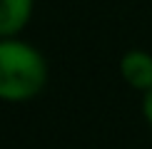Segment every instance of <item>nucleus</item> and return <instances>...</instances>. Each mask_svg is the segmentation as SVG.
<instances>
[{"label": "nucleus", "instance_id": "4", "mask_svg": "<svg viewBox=\"0 0 152 149\" xmlns=\"http://www.w3.org/2000/svg\"><path fill=\"white\" fill-rule=\"evenodd\" d=\"M142 114H145V119H147L150 127H152V87L145 92V99H142Z\"/></svg>", "mask_w": 152, "mask_h": 149}, {"label": "nucleus", "instance_id": "1", "mask_svg": "<svg viewBox=\"0 0 152 149\" xmlns=\"http://www.w3.org/2000/svg\"><path fill=\"white\" fill-rule=\"evenodd\" d=\"M48 82V62L30 42L0 37V99L10 104L37 97Z\"/></svg>", "mask_w": 152, "mask_h": 149}, {"label": "nucleus", "instance_id": "2", "mask_svg": "<svg viewBox=\"0 0 152 149\" xmlns=\"http://www.w3.org/2000/svg\"><path fill=\"white\" fill-rule=\"evenodd\" d=\"M120 74L132 90L147 92L152 87V55L145 50H130L120 60Z\"/></svg>", "mask_w": 152, "mask_h": 149}, {"label": "nucleus", "instance_id": "3", "mask_svg": "<svg viewBox=\"0 0 152 149\" xmlns=\"http://www.w3.org/2000/svg\"><path fill=\"white\" fill-rule=\"evenodd\" d=\"M35 0H0V37H15L28 27Z\"/></svg>", "mask_w": 152, "mask_h": 149}]
</instances>
